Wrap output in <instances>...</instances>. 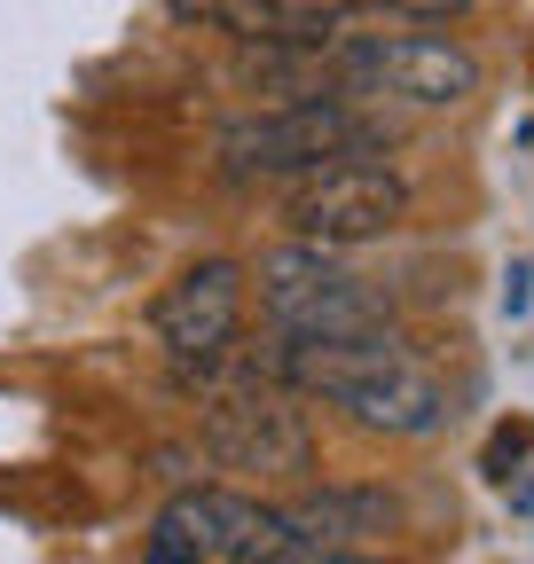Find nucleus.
I'll return each mask as SVG.
<instances>
[{"label":"nucleus","mask_w":534,"mask_h":564,"mask_svg":"<svg viewBox=\"0 0 534 564\" xmlns=\"http://www.w3.org/2000/svg\"><path fill=\"white\" fill-rule=\"evenodd\" d=\"M526 440H534V432H526V423H519V432H495V447H488V463H495V478H503V463H511V455H526Z\"/></svg>","instance_id":"nucleus-13"},{"label":"nucleus","mask_w":534,"mask_h":564,"mask_svg":"<svg viewBox=\"0 0 534 564\" xmlns=\"http://www.w3.org/2000/svg\"><path fill=\"white\" fill-rule=\"evenodd\" d=\"M330 87L354 102H393V110H456L472 102L488 63L463 47L456 32H346L322 47Z\"/></svg>","instance_id":"nucleus-3"},{"label":"nucleus","mask_w":534,"mask_h":564,"mask_svg":"<svg viewBox=\"0 0 534 564\" xmlns=\"http://www.w3.org/2000/svg\"><path fill=\"white\" fill-rule=\"evenodd\" d=\"M276 549H291L276 502H252V494H228V486H181L158 510L142 564H259Z\"/></svg>","instance_id":"nucleus-7"},{"label":"nucleus","mask_w":534,"mask_h":564,"mask_svg":"<svg viewBox=\"0 0 534 564\" xmlns=\"http://www.w3.org/2000/svg\"><path fill=\"white\" fill-rule=\"evenodd\" d=\"M259 564H385V556H370V549H307V541H291V549L259 556Z\"/></svg>","instance_id":"nucleus-12"},{"label":"nucleus","mask_w":534,"mask_h":564,"mask_svg":"<svg viewBox=\"0 0 534 564\" xmlns=\"http://www.w3.org/2000/svg\"><path fill=\"white\" fill-rule=\"evenodd\" d=\"M181 24L228 32L236 47H330L346 40V0H173Z\"/></svg>","instance_id":"nucleus-9"},{"label":"nucleus","mask_w":534,"mask_h":564,"mask_svg":"<svg viewBox=\"0 0 534 564\" xmlns=\"http://www.w3.org/2000/svg\"><path fill=\"white\" fill-rule=\"evenodd\" d=\"M385 150H393V118L377 102H354V95H299L276 110L228 118L213 133V158L228 181H299L314 165L385 158Z\"/></svg>","instance_id":"nucleus-2"},{"label":"nucleus","mask_w":534,"mask_h":564,"mask_svg":"<svg viewBox=\"0 0 534 564\" xmlns=\"http://www.w3.org/2000/svg\"><path fill=\"white\" fill-rule=\"evenodd\" d=\"M409 212H417V181L385 158H339V165H314V173L284 181L291 243H322V251L385 243L393 228H409Z\"/></svg>","instance_id":"nucleus-5"},{"label":"nucleus","mask_w":534,"mask_h":564,"mask_svg":"<svg viewBox=\"0 0 534 564\" xmlns=\"http://www.w3.org/2000/svg\"><path fill=\"white\" fill-rule=\"evenodd\" d=\"M354 17H400V24H456L472 0H346Z\"/></svg>","instance_id":"nucleus-11"},{"label":"nucleus","mask_w":534,"mask_h":564,"mask_svg":"<svg viewBox=\"0 0 534 564\" xmlns=\"http://www.w3.org/2000/svg\"><path fill=\"white\" fill-rule=\"evenodd\" d=\"M196 447H205L221 470H244L259 486H307L322 470L307 400L284 392L276 377L244 369L236 384H213L205 408H196Z\"/></svg>","instance_id":"nucleus-4"},{"label":"nucleus","mask_w":534,"mask_h":564,"mask_svg":"<svg viewBox=\"0 0 534 564\" xmlns=\"http://www.w3.org/2000/svg\"><path fill=\"white\" fill-rule=\"evenodd\" d=\"M244 291H252V274L236 259H196L165 282V299H158V345H165V361L181 377H221L236 361V337H244Z\"/></svg>","instance_id":"nucleus-8"},{"label":"nucleus","mask_w":534,"mask_h":564,"mask_svg":"<svg viewBox=\"0 0 534 564\" xmlns=\"http://www.w3.org/2000/svg\"><path fill=\"white\" fill-rule=\"evenodd\" d=\"M259 314L276 337H362L393 329V299L370 274L346 267V251L322 243H284L259 259Z\"/></svg>","instance_id":"nucleus-6"},{"label":"nucleus","mask_w":534,"mask_h":564,"mask_svg":"<svg viewBox=\"0 0 534 564\" xmlns=\"http://www.w3.org/2000/svg\"><path fill=\"white\" fill-rule=\"evenodd\" d=\"M244 369L276 377L299 400L346 408L377 440H432L448 423V384L393 329H362V337H276L267 329V345H252Z\"/></svg>","instance_id":"nucleus-1"},{"label":"nucleus","mask_w":534,"mask_h":564,"mask_svg":"<svg viewBox=\"0 0 534 564\" xmlns=\"http://www.w3.org/2000/svg\"><path fill=\"white\" fill-rule=\"evenodd\" d=\"M284 533L307 549H370L377 533L400 525V494L385 486H291V502H276Z\"/></svg>","instance_id":"nucleus-10"}]
</instances>
